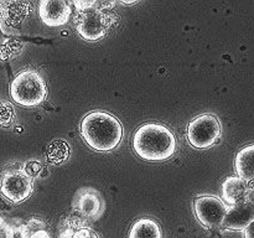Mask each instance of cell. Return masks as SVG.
<instances>
[{
    "instance_id": "cell-1",
    "label": "cell",
    "mask_w": 254,
    "mask_h": 238,
    "mask_svg": "<svg viewBox=\"0 0 254 238\" xmlns=\"http://www.w3.org/2000/svg\"><path fill=\"white\" fill-rule=\"evenodd\" d=\"M133 150L145 161H165L176 151V138L173 131L160 123H146L133 135Z\"/></svg>"
},
{
    "instance_id": "cell-2",
    "label": "cell",
    "mask_w": 254,
    "mask_h": 238,
    "mask_svg": "<svg viewBox=\"0 0 254 238\" xmlns=\"http://www.w3.org/2000/svg\"><path fill=\"white\" fill-rule=\"evenodd\" d=\"M79 129L84 143L96 151L113 150L123 139V126L119 119L103 111L84 116Z\"/></svg>"
},
{
    "instance_id": "cell-3",
    "label": "cell",
    "mask_w": 254,
    "mask_h": 238,
    "mask_svg": "<svg viewBox=\"0 0 254 238\" xmlns=\"http://www.w3.org/2000/svg\"><path fill=\"white\" fill-rule=\"evenodd\" d=\"M10 96L20 106L36 107L46 98V83L39 72L25 69L17 73L10 83Z\"/></svg>"
},
{
    "instance_id": "cell-4",
    "label": "cell",
    "mask_w": 254,
    "mask_h": 238,
    "mask_svg": "<svg viewBox=\"0 0 254 238\" xmlns=\"http://www.w3.org/2000/svg\"><path fill=\"white\" fill-rule=\"evenodd\" d=\"M96 5V4H94ZM114 16L98 7H89L77 11L74 16V26L79 36L87 41H97L106 36L114 24Z\"/></svg>"
},
{
    "instance_id": "cell-5",
    "label": "cell",
    "mask_w": 254,
    "mask_h": 238,
    "mask_svg": "<svg viewBox=\"0 0 254 238\" xmlns=\"http://www.w3.org/2000/svg\"><path fill=\"white\" fill-rule=\"evenodd\" d=\"M221 123L213 114H201L189 123L188 140L196 149L215 145L221 136Z\"/></svg>"
},
{
    "instance_id": "cell-6",
    "label": "cell",
    "mask_w": 254,
    "mask_h": 238,
    "mask_svg": "<svg viewBox=\"0 0 254 238\" xmlns=\"http://www.w3.org/2000/svg\"><path fill=\"white\" fill-rule=\"evenodd\" d=\"M32 178L24 169H6L0 178V192L11 203H19L31 196Z\"/></svg>"
},
{
    "instance_id": "cell-7",
    "label": "cell",
    "mask_w": 254,
    "mask_h": 238,
    "mask_svg": "<svg viewBox=\"0 0 254 238\" xmlns=\"http://www.w3.org/2000/svg\"><path fill=\"white\" fill-rule=\"evenodd\" d=\"M227 206L216 196H200L193 201V212L207 228H220L227 213Z\"/></svg>"
},
{
    "instance_id": "cell-8",
    "label": "cell",
    "mask_w": 254,
    "mask_h": 238,
    "mask_svg": "<svg viewBox=\"0 0 254 238\" xmlns=\"http://www.w3.org/2000/svg\"><path fill=\"white\" fill-rule=\"evenodd\" d=\"M73 208L84 217L97 220L104 211V200L96 188L83 187L74 195Z\"/></svg>"
},
{
    "instance_id": "cell-9",
    "label": "cell",
    "mask_w": 254,
    "mask_h": 238,
    "mask_svg": "<svg viewBox=\"0 0 254 238\" xmlns=\"http://www.w3.org/2000/svg\"><path fill=\"white\" fill-rule=\"evenodd\" d=\"M39 15L47 26H62L71 17V7L64 0H42L39 5Z\"/></svg>"
},
{
    "instance_id": "cell-10",
    "label": "cell",
    "mask_w": 254,
    "mask_h": 238,
    "mask_svg": "<svg viewBox=\"0 0 254 238\" xmlns=\"http://www.w3.org/2000/svg\"><path fill=\"white\" fill-rule=\"evenodd\" d=\"M254 221V202L246 200L228 208L222 227L232 231H245Z\"/></svg>"
},
{
    "instance_id": "cell-11",
    "label": "cell",
    "mask_w": 254,
    "mask_h": 238,
    "mask_svg": "<svg viewBox=\"0 0 254 238\" xmlns=\"http://www.w3.org/2000/svg\"><path fill=\"white\" fill-rule=\"evenodd\" d=\"M32 11V5L26 1L0 2V19L11 27L20 26Z\"/></svg>"
},
{
    "instance_id": "cell-12",
    "label": "cell",
    "mask_w": 254,
    "mask_h": 238,
    "mask_svg": "<svg viewBox=\"0 0 254 238\" xmlns=\"http://www.w3.org/2000/svg\"><path fill=\"white\" fill-rule=\"evenodd\" d=\"M235 166L238 178L247 183L251 191H254V144L238 151L236 155Z\"/></svg>"
},
{
    "instance_id": "cell-13",
    "label": "cell",
    "mask_w": 254,
    "mask_h": 238,
    "mask_svg": "<svg viewBox=\"0 0 254 238\" xmlns=\"http://www.w3.org/2000/svg\"><path fill=\"white\" fill-rule=\"evenodd\" d=\"M250 188L247 183L238 176H230L222 183V198L228 205H237L248 200Z\"/></svg>"
},
{
    "instance_id": "cell-14",
    "label": "cell",
    "mask_w": 254,
    "mask_h": 238,
    "mask_svg": "<svg viewBox=\"0 0 254 238\" xmlns=\"http://www.w3.org/2000/svg\"><path fill=\"white\" fill-rule=\"evenodd\" d=\"M128 238H161L160 226L153 218H139L131 226Z\"/></svg>"
},
{
    "instance_id": "cell-15",
    "label": "cell",
    "mask_w": 254,
    "mask_h": 238,
    "mask_svg": "<svg viewBox=\"0 0 254 238\" xmlns=\"http://www.w3.org/2000/svg\"><path fill=\"white\" fill-rule=\"evenodd\" d=\"M69 155H71V146L67 141L61 139H55L46 148L47 161L52 165L64 164V161L68 160Z\"/></svg>"
},
{
    "instance_id": "cell-16",
    "label": "cell",
    "mask_w": 254,
    "mask_h": 238,
    "mask_svg": "<svg viewBox=\"0 0 254 238\" xmlns=\"http://www.w3.org/2000/svg\"><path fill=\"white\" fill-rule=\"evenodd\" d=\"M22 49V42L16 39H2L0 41V60L12 59Z\"/></svg>"
},
{
    "instance_id": "cell-17",
    "label": "cell",
    "mask_w": 254,
    "mask_h": 238,
    "mask_svg": "<svg viewBox=\"0 0 254 238\" xmlns=\"http://www.w3.org/2000/svg\"><path fill=\"white\" fill-rule=\"evenodd\" d=\"M15 121V109L9 102H0V126L9 128Z\"/></svg>"
},
{
    "instance_id": "cell-18",
    "label": "cell",
    "mask_w": 254,
    "mask_h": 238,
    "mask_svg": "<svg viewBox=\"0 0 254 238\" xmlns=\"http://www.w3.org/2000/svg\"><path fill=\"white\" fill-rule=\"evenodd\" d=\"M22 169H24V171L30 176V178H36V176L39 175L40 171L42 170V165L39 163V161L32 160V161H29V163L25 164L24 168Z\"/></svg>"
},
{
    "instance_id": "cell-19",
    "label": "cell",
    "mask_w": 254,
    "mask_h": 238,
    "mask_svg": "<svg viewBox=\"0 0 254 238\" xmlns=\"http://www.w3.org/2000/svg\"><path fill=\"white\" fill-rule=\"evenodd\" d=\"M72 238H99V236L91 228H81L74 233Z\"/></svg>"
},
{
    "instance_id": "cell-20",
    "label": "cell",
    "mask_w": 254,
    "mask_h": 238,
    "mask_svg": "<svg viewBox=\"0 0 254 238\" xmlns=\"http://www.w3.org/2000/svg\"><path fill=\"white\" fill-rule=\"evenodd\" d=\"M11 208V202L9 200H6L2 195L0 196V211H10Z\"/></svg>"
},
{
    "instance_id": "cell-21",
    "label": "cell",
    "mask_w": 254,
    "mask_h": 238,
    "mask_svg": "<svg viewBox=\"0 0 254 238\" xmlns=\"http://www.w3.org/2000/svg\"><path fill=\"white\" fill-rule=\"evenodd\" d=\"M245 238H254V221L245 230Z\"/></svg>"
},
{
    "instance_id": "cell-22",
    "label": "cell",
    "mask_w": 254,
    "mask_h": 238,
    "mask_svg": "<svg viewBox=\"0 0 254 238\" xmlns=\"http://www.w3.org/2000/svg\"><path fill=\"white\" fill-rule=\"evenodd\" d=\"M4 39V31H2V27H1V24H0V41Z\"/></svg>"
},
{
    "instance_id": "cell-23",
    "label": "cell",
    "mask_w": 254,
    "mask_h": 238,
    "mask_svg": "<svg viewBox=\"0 0 254 238\" xmlns=\"http://www.w3.org/2000/svg\"><path fill=\"white\" fill-rule=\"evenodd\" d=\"M124 4H135L136 1H123Z\"/></svg>"
}]
</instances>
